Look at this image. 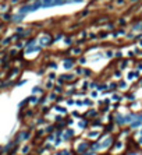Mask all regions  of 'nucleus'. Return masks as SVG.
Listing matches in <instances>:
<instances>
[{
	"instance_id": "f257e3e1",
	"label": "nucleus",
	"mask_w": 142,
	"mask_h": 155,
	"mask_svg": "<svg viewBox=\"0 0 142 155\" xmlns=\"http://www.w3.org/2000/svg\"><path fill=\"white\" fill-rule=\"evenodd\" d=\"M110 143H112V140H110V139H107V140H106V141H105V143L102 144V147H107V145H110Z\"/></svg>"
},
{
	"instance_id": "f03ea898",
	"label": "nucleus",
	"mask_w": 142,
	"mask_h": 155,
	"mask_svg": "<svg viewBox=\"0 0 142 155\" xmlns=\"http://www.w3.org/2000/svg\"><path fill=\"white\" fill-rule=\"evenodd\" d=\"M86 147H88L86 144H81V145L78 147V151H84V148H86Z\"/></svg>"
},
{
	"instance_id": "7ed1b4c3",
	"label": "nucleus",
	"mask_w": 142,
	"mask_h": 155,
	"mask_svg": "<svg viewBox=\"0 0 142 155\" xmlns=\"http://www.w3.org/2000/svg\"><path fill=\"white\" fill-rule=\"evenodd\" d=\"M139 124H141V120H138V122L132 123V127H137V126H139Z\"/></svg>"
},
{
	"instance_id": "20e7f679",
	"label": "nucleus",
	"mask_w": 142,
	"mask_h": 155,
	"mask_svg": "<svg viewBox=\"0 0 142 155\" xmlns=\"http://www.w3.org/2000/svg\"><path fill=\"white\" fill-rule=\"evenodd\" d=\"M64 66L68 69V67H71V61H67V63H64Z\"/></svg>"
},
{
	"instance_id": "39448f33",
	"label": "nucleus",
	"mask_w": 142,
	"mask_h": 155,
	"mask_svg": "<svg viewBox=\"0 0 142 155\" xmlns=\"http://www.w3.org/2000/svg\"><path fill=\"white\" fill-rule=\"evenodd\" d=\"M85 155H92V152H86V154Z\"/></svg>"
},
{
	"instance_id": "423d86ee",
	"label": "nucleus",
	"mask_w": 142,
	"mask_h": 155,
	"mask_svg": "<svg viewBox=\"0 0 142 155\" xmlns=\"http://www.w3.org/2000/svg\"><path fill=\"white\" fill-rule=\"evenodd\" d=\"M141 134H142V130H141Z\"/></svg>"
}]
</instances>
